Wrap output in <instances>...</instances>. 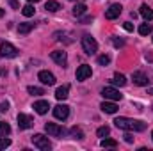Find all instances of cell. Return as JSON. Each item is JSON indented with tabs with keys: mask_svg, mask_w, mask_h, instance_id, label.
I'll use <instances>...</instances> for the list:
<instances>
[{
	"mask_svg": "<svg viewBox=\"0 0 153 151\" xmlns=\"http://www.w3.org/2000/svg\"><path fill=\"white\" fill-rule=\"evenodd\" d=\"M116 128L119 130H126V132H144L146 130V123L139 121V119H130V117H117L114 121Z\"/></svg>",
	"mask_w": 153,
	"mask_h": 151,
	"instance_id": "1",
	"label": "cell"
},
{
	"mask_svg": "<svg viewBox=\"0 0 153 151\" xmlns=\"http://www.w3.org/2000/svg\"><path fill=\"white\" fill-rule=\"evenodd\" d=\"M82 48H84V52L87 53V55H94L96 52H98V43L94 41V38H91V36H84L82 38Z\"/></svg>",
	"mask_w": 153,
	"mask_h": 151,
	"instance_id": "2",
	"label": "cell"
},
{
	"mask_svg": "<svg viewBox=\"0 0 153 151\" xmlns=\"http://www.w3.org/2000/svg\"><path fill=\"white\" fill-rule=\"evenodd\" d=\"M45 132H46L50 137H59V139H62V137L66 135V130H64L62 126L55 124V123H46V124H45Z\"/></svg>",
	"mask_w": 153,
	"mask_h": 151,
	"instance_id": "3",
	"label": "cell"
},
{
	"mask_svg": "<svg viewBox=\"0 0 153 151\" xmlns=\"http://www.w3.org/2000/svg\"><path fill=\"white\" fill-rule=\"evenodd\" d=\"M0 55L2 57H7V59H13V57L18 55V48L14 44L7 43V41H2L0 43Z\"/></svg>",
	"mask_w": 153,
	"mask_h": 151,
	"instance_id": "4",
	"label": "cell"
},
{
	"mask_svg": "<svg viewBox=\"0 0 153 151\" xmlns=\"http://www.w3.org/2000/svg\"><path fill=\"white\" fill-rule=\"evenodd\" d=\"M32 142H34V146L41 151H48L52 148V144H50V141H48V137H45L43 133H36L34 137H32Z\"/></svg>",
	"mask_w": 153,
	"mask_h": 151,
	"instance_id": "5",
	"label": "cell"
},
{
	"mask_svg": "<svg viewBox=\"0 0 153 151\" xmlns=\"http://www.w3.org/2000/svg\"><path fill=\"white\" fill-rule=\"evenodd\" d=\"M102 96L105 98V100H111V101H119L121 98H123V94L114 89V87H103L102 89Z\"/></svg>",
	"mask_w": 153,
	"mask_h": 151,
	"instance_id": "6",
	"label": "cell"
},
{
	"mask_svg": "<svg viewBox=\"0 0 153 151\" xmlns=\"http://www.w3.org/2000/svg\"><path fill=\"white\" fill-rule=\"evenodd\" d=\"M18 126L20 130H29L34 126V119L27 114H18Z\"/></svg>",
	"mask_w": 153,
	"mask_h": 151,
	"instance_id": "7",
	"label": "cell"
},
{
	"mask_svg": "<svg viewBox=\"0 0 153 151\" xmlns=\"http://www.w3.org/2000/svg\"><path fill=\"white\" fill-rule=\"evenodd\" d=\"M53 115H55L57 119H61V121L68 119V115H70V107L64 105V103H59L57 107H53Z\"/></svg>",
	"mask_w": 153,
	"mask_h": 151,
	"instance_id": "8",
	"label": "cell"
},
{
	"mask_svg": "<svg viewBox=\"0 0 153 151\" xmlns=\"http://www.w3.org/2000/svg\"><path fill=\"white\" fill-rule=\"evenodd\" d=\"M50 57H52L53 62H57V64L62 66V68H64L66 62H68V55H66V52H62V50H55V52H52Z\"/></svg>",
	"mask_w": 153,
	"mask_h": 151,
	"instance_id": "9",
	"label": "cell"
},
{
	"mask_svg": "<svg viewBox=\"0 0 153 151\" xmlns=\"http://www.w3.org/2000/svg\"><path fill=\"white\" fill-rule=\"evenodd\" d=\"M91 66H87V64H82V66H78L76 68V80L78 82H84V80H87L89 76H91Z\"/></svg>",
	"mask_w": 153,
	"mask_h": 151,
	"instance_id": "10",
	"label": "cell"
},
{
	"mask_svg": "<svg viewBox=\"0 0 153 151\" xmlns=\"http://www.w3.org/2000/svg\"><path fill=\"white\" fill-rule=\"evenodd\" d=\"M121 11H123L121 4H112V5L105 11V18H107V20H116V18L121 14Z\"/></svg>",
	"mask_w": 153,
	"mask_h": 151,
	"instance_id": "11",
	"label": "cell"
},
{
	"mask_svg": "<svg viewBox=\"0 0 153 151\" xmlns=\"http://www.w3.org/2000/svg\"><path fill=\"white\" fill-rule=\"evenodd\" d=\"M38 78L41 80V84H45V85H53L55 84V76L52 75L50 71H39Z\"/></svg>",
	"mask_w": 153,
	"mask_h": 151,
	"instance_id": "12",
	"label": "cell"
},
{
	"mask_svg": "<svg viewBox=\"0 0 153 151\" xmlns=\"http://www.w3.org/2000/svg\"><path fill=\"white\" fill-rule=\"evenodd\" d=\"M132 80H134V84L135 85H148V76L144 75L143 71H134V75H132Z\"/></svg>",
	"mask_w": 153,
	"mask_h": 151,
	"instance_id": "13",
	"label": "cell"
},
{
	"mask_svg": "<svg viewBox=\"0 0 153 151\" xmlns=\"http://www.w3.org/2000/svg\"><path fill=\"white\" fill-rule=\"evenodd\" d=\"M32 109H34L38 114H41V115H43V114L48 112L50 103H48V101H45V100H39V101H36V103H34V107H32Z\"/></svg>",
	"mask_w": 153,
	"mask_h": 151,
	"instance_id": "14",
	"label": "cell"
},
{
	"mask_svg": "<svg viewBox=\"0 0 153 151\" xmlns=\"http://www.w3.org/2000/svg\"><path fill=\"white\" fill-rule=\"evenodd\" d=\"M100 109H102L105 114H116L117 112V105H116L114 101H111V100H109V101L105 100V101L100 105Z\"/></svg>",
	"mask_w": 153,
	"mask_h": 151,
	"instance_id": "15",
	"label": "cell"
},
{
	"mask_svg": "<svg viewBox=\"0 0 153 151\" xmlns=\"http://www.w3.org/2000/svg\"><path fill=\"white\" fill-rule=\"evenodd\" d=\"M139 13H141V16H143L146 21H152V20H153V9L148 5V4H143Z\"/></svg>",
	"mask_w": 153,
	"mask_h": 151,
	"instance_id": "16",
	"label": "cell"
},
{
	"mask_svg": "<svg viewBox=\"0 0 153 151\" xmlns=\"http://www.w3.org/2000/svg\"><path fill=\"white\" fill-rule=\"evenodd\" d=\"M68 93H70V87H68V85H61V87L55 91V98H57V100H66V98L70 96Z\"/></svg>",
	"mask_w": 153,
	"mask_h": 151,
	"instance_id": "17",
	"label": "cell"
},
{
	"mask_svg": "<svg viewBox=\"0 0 153 151\" xmlns=\"http://www.w3.org/2000/svg\"><path fill=\"white\" fill-rule=\"evenodd\" d=\"M45 9H46V11H50V13H55V11H59V9H61V4H59L57 0H48V2L45 4Z\"/></svg>",
	"mask_w": 153,
	"mask_h": 151,
	"instance_id": "18",
	"label": "cell"
},
{
	"mask_svg": "<svg viewBox=\"0 0 153 151\" xmlns=\"http://www.w3.org/2000/svg\"><path fill=\"white\" fill-rule=\"evenodd\" d=\"M85 11H87V5L82 4V2L76 4L75 7H73V14H75V16H82V14H85Z\"/></svg>",
	"mask_w": 153,
	"mask_h": 151,
	"instance_id": "19",
	"label": "cell"
},
{
	"mask_svg": "<svg viewBox=\"0 0 153 151\" xmlns=\"http://www.w3.org/2000/svg\"><path fill=\"white\" fill-rule=\"evenodd\" d=\"M112 84H114V85H119V87H123V85H126V78H125V75L116 73L114 78H112Z\"/></svg>",
	"mask_w": 153,
	"mask_h": 151,
	"instance_id": "20",
	"label": "cell"
},
{
	"mask_svg": "<svg viewBox=\"0 0 153 151\" xmlns=\"http://www.w3.org/2000/svg\"><path fill=\"white\" fill-rule=\"evenodd\" d=\"M32 29H34V23H20L18 32H20V34H29Z\"/></svg>",
	"mask_w": 153,
	"mask_h": 151,
	"instance_id": "21",
	"label": "cell"
},
{
	"mask_svg": "<svg viewBox=\"0 0 153 151\" xmlns=\"http://www.w3.org/2000/svg\"><path fill=\"white\" fill-rule=\"evenodd\" d=\"M34 13H36V9H34V5H25V7H22V14L23 16H27V18H30V16H34Z\"/></svg>",
	"mask_w": 153,
	"mask_h": 151,
	"instance_id": "22",
	"label": "cell"
},
{
	"mask_svg": "<svg viewBox=\"0 0 153 151\" xmlns=\"http://www.w3.org/2000/svg\"><path fill=\"white\" fill-rule=\"evenodd\" d=\"M70 135H71L73 139H78V141H80V139H84V132H82L78 126H73V128L70 130Z\"/></svg>",
	"mask_w": 153,
	"mask_h": 151,
	"instance_id": "23",
	"label": "cell"
},
{
	"mask_svg": "<svg viewBox=\"0 0 153 151\" xmlns=\"http://www.w3.org/2000/svg\"><path fill=\"white\" fill-rule=\"evenodd\" d=\"M152 32H153V27L148 25V23H143V25L139 27V34H141V36H148V34H152Z\"/></svg>",
	"mask_w": 153,
	"mask_h": 151,
	"instance_id": "24",
	"label": "cell"
},
{
	"mask_svg": "<svg viewBox=\"0 0 153 151\" xmlns=\"http://www.w3.org/2000/svg\"><path fill=\"white\" fill-rule=\"evenodd\" d=\"M9 133H11V126H9L7 123L0 121V135H2V137H5V135H9Z\"/></svg>",
	"mask_w": 153,
	"mask_h": 151,
	"instance_id": "25",
	"label": "cell"
},
{
	"mask_svg": "<svg viewBox=\"0 0 153 151\" xmlns=\"http://www.w3.org/2000/svg\"><path fill=\"white\" fill-rule=\"evenodd\" d=\"M102 148H116L117 146V142H116L114 139H102Z\"/></svg>",
	"mask_w": 153,
	"mask_h": 151,
	"instance_id": "26",
	"label": "cell"
},
{
	"mask_svg": "<svg viewBox=\"0 0 153 151\" xmlns=\"http://www.w3.org/2000/svg\"><path fill=\"white\" fill-rule=\"evenodd\" d=\"M109 133H111V128H109V126H100V128L96 130V135H98V137H107Z\"/></svg>",
	"mask_w": 153,
	"mask_h": 151,
	"instance_id": "27",
	"label": "cell"
},
{
	"mask_svg": "<svg viewBox=\"0 0 153 151\" xmlns=\"http://www.w3.org/2000/svg\"><path fill=\"white\" fill-rule=\"evenodd\" d=\"M27 91H29V93H30L32 96H41V94H45V91H43L41 87H34V85H30V87H29Z\"/></svg>",
	"mask_w": 153,
	"mask_h": 151,
	"instance_id": "28",
	"label": "cell"
},
{
	"mask_svg": "<svg viewBox=\"0 0 153 151\" xmlns=\"http://www.w3.org/2000/svg\"><path fill=\"white\" fill-rule=\"evenodd\" d=\"M109 62H111L109 55H100V57H98V64H100V66H107Z\"/></svg>",
	"mask_w": 153,
	"mask_h": 151,
	"instance_id": "29",
	"label": "cell"
},
{
	"mask_svg": "<svg viewBox=\"0 0 153 151\" xmlns=\"http://www.w3.org/2000/svg\"><path fill=\"white\" fill-rule=\"evenodd\" d=\"M9 146H11V139H7V137L0 139V150H5V148H9Z\"/></svg>",
	"mask_w": 153,
	"mask_h": 151,
	"instance_id": "30",
	"label": "cell"
},
{
	"mask_svg": "<svg viewBox=\"0 0 153 151\" xmlns=\"http://www.w3.org/2000/svg\"><path fill=\"white\" fill-rule=\"evenodd\" d=\"M123 29L128 30V32H134V25H132L130 21H125V23H123Z\"/></svg>",
	"mask_w": 153,
	"mask_h": 151,
	"instance_id": "31",
	"label": "cell"
},
{
	"mask_svg": "<svg viewBox=\"0 0 153 151\" xmlns=\"http://www.w3.org/2000/svg\"><path fill=\"white\" fill-rule=\"evenodd\" d=\"M112 43H114V46H123L125 44L123 39H117V38H112Z\"/></svg>",
	"mask_w": 153,
	"mask_h": 151,
	"instance_id": "32",
	"label": "cell"
},
{
	"mask_svg": "<svg viewBox=\"0 0 153 151\" xmlns=\"http://www.w3.org/2000/svg\"><path fill=\"white\" fill-rule=\"evenodd\" d=\"M91 21H93V16H85V18H80V23H84V25H85V23H91Z\"/></svg>",
	"mask_w": 153,
	"mask_h": 151,
	"instance_id": "33",
	"label": "cell"
},
{
	"mask_svg": "<svg viewBox=\"0 0 153 151\" xmlns=\"http://www.w3.org/2000/svg\"><path fill=\"white\" fill-rule=\"evenodd\" d=\"M9 110V105L7 103H0V112H7Z\"/></svg>",
	"mask_w": 153,
	"mask_h": 151,
	"instance_id": "34",
	"label": "cell"
},
{
	"mask_svg": "<svg viewBox=\"0 0 153 151\" xmlns=\"http://www.w3.org/2000/svg\"><path fill=\"white\" fill-rule=\"evenodd\" d=\"M125 141H126V142H134V137H132L130 133H126V135H125Z\"/></svg>",
	"mask_w": 153,
	"mask_h": 151,
	"instance_id": "35",
	"label": "cell"
},
{
	"mask_svg": "<svg viewBox=\"0 0 153 151\" xmlns=\"http://www.w3.org/2000/svg\"><path fill=\"white\" fill-rule=\"evenodd\" d=\"M9 4H11L14 9H20V5H18V2H16V0H9Z\"/></svg>",
	"mask_w": 153,
	"mask_h": 151,
	"instance_id": "36",
	"label": "cell"
},
{
	"mask_svg": "<svg viewBox=\"0 0 153 151\" xmlns=\"http://www.w3.org/2000/svg\"><path fill=\"white\" fill-rule=\"evenodd\" d=\"M2 16H4V9L0 7V18H2Z\"/></svg>",
	"mask_w": 153,
	"mask_h": 151,
	"instance_id": "37",
	"label": "cell"
},
{
	"mask_svg": "<svg viewBox=\"0 0 153 151\" xmlns=\"http://www.w3.org/2000/svg\"><path fill=\"white\" fill-rule=\"evenodd\" d=\"M148 94H153V87L152 89H148Z\"/></svg>",
	"mask_w": 153,
	"mask_h": 151,
	"instance_id": "38",
	"label": "cell"
},
{
	"mask_svg": "<svg viewBox=\"0 0 153 151\" xmlns=\"http://www.w3.org/2000/svg\"><path fill=\"white\" fill-rule=\"evenodd\" d=\"M27 2H30V4H32V2H34V4H36V2H39V0H27Z\"/></svg>",
	"mask_w": 153,
	"mask_h": 151,
	"instance_id": "39",
	"label": "cell"
},
{
	"mask_svg": "<svg viewBox=\"0 0 153 151\" xmlns=\"http://www.w3.org/2000/svg\"><path fill=\"white\" fill-rule=\"evenodd\" d=\"M152 141H153V130H152Z\"/></svg>",
	"mask_w": 153,
	"mask_h": 151,
	"instance_id": "40",
	"label": "cell"
},
{
	"mask_svg": "<svg viewBox=\"0 0 153 151\" xmlns=\"http://www.w3.org/2000/svg\"><path fill=\"white\" fill-rule=\"evenodd\" d=\"M71 2H78V0H71Z\"/></svg>",
	"mask_w": 153,
	"mask_h": 151,
	"instance_id": "41",
	"label": "cell"
}]
</instances>
